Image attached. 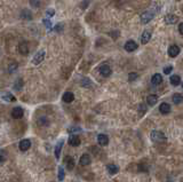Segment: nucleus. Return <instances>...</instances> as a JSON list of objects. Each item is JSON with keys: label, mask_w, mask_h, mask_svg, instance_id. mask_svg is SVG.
Segmentation results:
<instances>
[{"label": "nucleus", "mask_w": 183, "mask_h": 182, "mask_svg": "<svg viewBox=\"0 0 183 182\" xmlns=\"http://www.w3.org/2000/svg\"><path fill=\"white\" fill-rule=\"evenodd\" d=\"M97 142H99V145H102V147L108 145L109 143L108 135H105V134H99V136H97Z\"/></svg>", "instance_id": "obj_12"}, {"label": "nucleus", "mask_w": 183, "mask_h": 182, "mask_svg": "<svg viewBox=\"0 0 183 182\" xmlns=\"http://www.w3.org/2000/svg\"><path fill=\"white\" fill-rule=\"evenodd\" d=\"M178 31H180L181 34H183V23H181L180 25H178Z\"/></svg>", "instance_id": "obj_39"}, {"label": "nucleus", "mask_w": 183, "mask_h": 182, "mask_svg": "<svg viewBox=\"0 0 183 182\" xmlns=\"http://www.w3.org/2000/svg\"><path fill=\"white\" fill-rule=\"evenodd\" d=\"M150 38H151V33L149 32V31H144V32L142 33L141 42L143 45H146V44H148V41L150 40Z\"/></svg>", "instance_id": "obj_21"}, {"label": "nucleus", "mask_w": 183, "mask_h": 182, "mask_svg": "<svg viewBox=\"0 0 183 182\" xmlns=\"http://www.w3.org/2000/svg\"><path fill=\"white\" fill-rule=\"evenodd\" d=\"M100 73L103 76V77H109V76L112 73L111 68L108 64H103V66H100Z\"/></svg>", "instance_id": "obj_5"}, {"label": "nucleus", "mask_w": 183, "mask_h": 182, "mask_svg": "<svg viewBox=\"0 0 183 182\" xmlns=\"http://www.w3.org/2000/svg\"><path fill=\"white\" fill-rule=\"evenodd\" d=\"M21 19L31 21V20H32V14H31V12L28 9H23L22 10V13H21Z\"/></svg>", "instance_id": "obj_19"}, {"label": "nucleus", "mask_w": 183, "mask_h": 182, "mask_svg": "<svg viewBox=\"0 0 183 182\" xmlns=\"http://www.w3.org/2000/svg\"><path fill=\"white\" fill-rule=\"evenodd\" d=\"M54 31H56V32H61L62 30H63V24H61V23H58V24H56L55 27H54V29H53Z\"/></svg>", "instance_id": "obj_32"}, {"label": "nucleus", "mask_w": 183, "mask_h": 182, "mask_svg": "<svg viewBox=\"0 0 183 182\" xmlns=\"http://www.w3.org/2000/svg\"><path fill=\"white\" fill-rule=\"evenodd\" d=\"M46 14L48 15V16H54L55 15V9H47V12H46Z\"/></svg>", "instance_id": "obj_38"}, {"label": "nucleus", "mask_w": 183, "mask_h": 182, "mask_svg": "<svg viewBox=\"0 0 183 182\" xmlns=\"http://www.w3.org/2000/svg\"><path fill=\"white\" fill-rule=\"evenodd\" d=\"M80 84H81V86H84V87H90L92 86V81L89 79H87V78H84V79H81V81H80Z\"/></svg>", "instance_id": "obj_28"}, {"label": "nucleus", "mask_w": 183, "mask_h": 182, "mask_svg": "<svg viewBox=\"0 0 183 182\" xmlns=\"http://www.w3.org/2000/svg\"><path fill=\"white\" fill-rule=\"evenodd\" d=\"M90 162H92V159H90V156L87 154H84L81 157H80V160H79V164L81 165V166H87V165H89L90 164Z\"/></svg>", "instance_id": "obj_11"}, {"label": "nucleus", "mask_w": 183, "mask_h": 182, "mask_svg": "<svg viewBox=\"0 0 183 182\" xmlns=\"http://www.w3.org/2000/svg\"><path fill=\"white\" fill-rule=\"evenodd\" d=\"M169 80H171V84L173 85V86H178V85L181 84V78L178 75H173Z\"/></svg>", "instance_id": "obj_23"}, {"label": "nucleus", "mask_w": 183, "mask_h": 182, "mask_svg": "<svg viewBox=\"0 0 183 182\" xmlns=\"http://www.w3.org/2000/svg\"><path fill=\"white\" fill-rule=\"evenodd\" d=\"M151 83L153 85H160L161 83H163V77H161V75H159V73H156V75H153V77L151 78Z\"/></svg>", "instance_id": "obj_18"}, {"label": "nucleus", "mask_w": 183, "mask_h": 182, "mask_svg": "<svg viewBox=\"0 0 183 182\" xmlns=\"http://www.w3.org/2000/svg\"><path fill=\"white\" fill-rule=\"evenodd\" d=\"M178 17L175 15H166L165 16V23L166 24H175L178 22Z\"/></svg>", "instance_id": "obj_15"}, {"label": "nucleus", "mask_w": 183, "mask_h": 182, "mask_svg": "<svg viewBox=\"0 0 183 182\" xmlns=\"http://www.w3.org/2000/svg\"><path fill=\"white\" fill-rule=\"evenodd\" d=\"M182 87H183V84H182Z\"/></svg>", "instance_id": "obj_40"}, {"label": "nucleus", "mask_w": 183, "mask_h": 182, "mask_svg": "<svg viewBox=\"0 0 183 182\" xmlns=\"http://www.w3.org/2000/svg\"><path fill=\"white\" fill-rule=\"evenodd\" d=\"M62 100H63V102H65V103L73 102V100H75V94L72 93V92H65V93L63 94V96H62Z\"/></svg>", "instance_id": "obj_7"}, {"label": "nucleus", "mask_w": 183, "mask_h": 182, "mask_svg": "<svg viewBox=\"0 0 183 182\" xmlns=\"http://www.w3.org/2000/svg\"><path fill=\"white\" fill-rule=\"evenodd\" d=\"M155 14H156V10L153 9H149V10H146V12H144L143 14H141V22L143 24L149 23L151 20L153 19Z\"/></svg>", "instance_id": "obj_1"}, {"label": "nucleus", "mask_w": 183, "mask_h": 182, "mask_svg": "<svg viewBox=\"0 0 183 182\" xmlns=\"http://www.w3.org/2000/svg\"><path fill=\"white\" fill-rule=\"evenodd\" d=\"M107 170H108L109 174H111V175H114V174H117L119 172V167L117 165H114V164H109L107 166Z\"/></svg>", "instance_id": "obj_16"}, {"label": "nucleus", "mask_w": 183, "mask_h": 182, "mask_svg": "<svg viewBox=\"0 0 183 182\" xmlns=\"http://www.w3.org/2000/svg\"><path fill=\"white\" fill-rule=\"evenodd\" d=\"M75 167V159L71 158V157H69V158L66 159V168L68 170H72V168Z\"/></svg>", "instance_id": "obj_25"}, {"label": "nucleus", "mask_w": 183, "mask_h": 182, "mask_svg": "<svg viewBox=\"0 0 183 182\" xmlns=\"http://www.w3.org/2000/svg\"><path fill=\"white\" fill-rule=\"evenodd\" d=\"M63 179H64V170H63L62 166H60V167H58V180L62 181Z\"/></svg>", "instance_id": "obj_29"}, {"label": "nucleus", "mask_w": 183, "mask_h": 182, "mask_svg": "<svg viewBox=\"0 0 183 182\" xmlns=\"http://www.w3.org/2000/svg\"><path fill=\"white\" fill-rule=\"evenodd\" d=\"M69 145L72 147H78L80 145V139L78 135H71L69 137Z\"/></svg>", "instance_id": "obj_14"}, {"label": "nucleus", "mask_w": 183, "mask_h": 182, "mask_svg": "<svg viewBox=\"0 0 183 182\" xmlns=\"http://www.w3.org/2000/svg\"><path fill=\"white\" fill-rule=\"evenodd\" d=\"M42 23L45 24L46 27H47V29L48 30H52V23H51V21L48 19H44L42 20Z\"/></svg>", "instance_id": "obj_31"}, {"label": "nucleus", "mask_w": 183, "mask_h": 182, "mask_svg": "<svg viewBox=\"0 0 183 182\" xmlns=\"http://www.w3.org/2000/svg\"><path fill=\"white\" fill-rule=\"evenodd\" d=\"M30 4H31V6H32V7H34V8H38V7L40 6L39 0H30Z\"/></svg>", "instance_id": "obj_33"}, {"label": "nucleus", "mask_w": 183, "mask_h": 182, "mask_svg": "<svg viewBox=\"0 0 183 182\" xmlns=\"http://www.w3.org/2000/svg\"><path fill=\"white\" fill-rule=\"evenodd\" d=\"M29 51H30V48H29V44L26 41H22L19 45V52L22 55L29 54Z\"/></svg>", "instance_id": "obj_6"}, {"label": "nucleus", "mask_w": 183, "mask_h": 182, "mask_svg": "<svg viewBox=\"0 0 183 182\" xmlns=\"http://www.w3.org/2000/svg\"><path fill=\"white\" fill-rule=\"evenodd\" d=\"M23 115H24V111L21 107H16L12 110V117H13L14 119H21V118L23 117Z\"/></svg>", "instance_id": "obj_4"}, {"label": "nucleus", "mask_w": 183, "mask_h": 182, "mask_svg": "<svg viewBox=\"0 0 183 182\" xmlns=\"http://www.w3.org/2000/svg\"><path fill=\"white\" fill-rule=\"evenodd\" d=\"M44 59H45V52L44 51H39L34 55V57L32 59V64H34V66H38V64H40L42 61H44Z\"/></svg>", "instance_id": "obj_3"}, {"label": "nucleus", "mask_w": 183, "mask_h": 182, "mask_svg": "<svg viewBox=\"0 0 183 182\" xmlns=\"http://www.w3.org/2000/svg\"><path fill=\"white\" fill-rule=\"evenodd\" d=\"M157 101H158V96H157V95H152V94H151V95H149V96L146 98V102H148V104L151 105V107L155 105L156 103H157Z\"/></svg>", "instance_id": "obj_22"}, {"label": "nucleus", "mask_w": 183, "mask_h": 182, "mask_svg": "<svg viewBox=\"0 0 183 182\" xmlns=\"http://www.w3.org/2000/svg\"><path fill=\"white\" fill-rule=\"evenodd\" d=\"M38 124H39V126H47L48 124H49V121L46 117H40L39 119H38Z\"/></svg>", "instance_id": "obj_26"}, {"label": "nucleus", "mask_w": 183, "mask_h": 182, "mask_svg": "<svg viewBox=\"0 0 183 182\" xmlns=\"http://www.w3.org/2000/svg\"><path fill=\"white\" fill-rule=\"evenodd\" d=\"M137 48V44H136L134 40H128V41L125 44V49L127 52H134L136 51Z\"/></svg>", "instance_id": "obj_10"}, {"label": "nucleus", "mask_w": 183, "mask_h": 182, "mask_svg": "<svg viewBox=\"0 0 183 182\" xmlns=\"http://www.w3.org/2000/svg\"><path fill=\"white\" fill-rule=\"evenodd\" d=\"M69 132H70V133H75V132H81V128H79V127H71L70 130H69Z\"/></svg>", "instance_id": "obj_37"}, {"label": "nucleus", "mask_w": 183, "mask_h": 182, "mask_svg": "<svg viewBox=\"0 0 183 182\" xmlns=\"http://www.w3.org/2000/svg\"><path fill=\"white\" fill-rule=\"evenodd\" d=\"M5 162H6L5 154H4V152H0V166H1V165H4V164H5Z\"/></svg>", "instance_id": "obj_34"}, {"label": "nucleus", "mask_w": 183, "mask_h": 182, "mask_svg": "<svg viewBox=\"0 0 183 182\" xmlns=\"http://www.w3.org/2000/svg\"><path fill=\"white\" fill-rule=\"evenodd\" d=\"M22 87H23V79H17L16 81H15V85H14V89H16V91H21L22 89Z\"/></svg>", "instance_id": "obj_27"}, {"label": "nucleus", "mask_w": 183, "mask_h": 182, "mask_svg": "<svg viewBox=\"0 0 183 182\" xmlns=\"http://www.w3.org/2000/svg\"><path fill=\"white\" fill-rule=\"evenodd\" d=\"M63 140H60L58 142H57L56 147H55V157H56V159L60 158V154H61V150H62V147H63Z\"/></svg>", "instance_id": "obj_20"}, {"label": "nucleus", "mask_w": 183, "mask_h": 182, "mask_svg": "<svg viewBox=\"0 0 183 182\" xmlns=\"http://www.w3.org/2000/svg\"><path fill=\"white\" fill-rule=\"evenodd\" d=\"M1 98L6 102H15L16 101V98L12 93H2L1 94Z\"/></svg>", "instance_id": "obj_13"}, {"label": "nucleus", "mask_w": 183, "mask_h": 182, "mask_svg": "<svg viewBox=\"0 0 183 182\" xmlns=\"http://www.w3.org/2000/svg\"><path fill=\"white\" fill-rule=\"evenodd\" d=\"M172 70H173V66H166V68H164V73L165 75H169V73L172 72Z\"/></svg>", "instance_id": "obj_35"}, {"label": "nucleus", "mask_w": 183, "mask_h": 182, "mask_svg": "<svg viewBox=\"0 0 183 182\" xmlns=\"http://www.w3.org/2000/svg\"><path fill=\"white\" fill-rule=\"evenodd\" d=\"M19 150L21 151H26V150L31 147V141L28 140V139H24V140H22L21 142H19Z\"/></svg>", "instance_id": "obj_9"}, {"label": "nucleus", "mask_w": 183, "mask_h": 182, "mask_svg": "<svg viewBox=\"0 0 183 182\" xmlns=\"http://www.w3.org/2000/svg\"><path fill=\"white\" fill-rule=\"evenodd\" d=\"M137 77H139V75L136 72H131L129 76H128V80L129 81H134L135 79H137Z\"/></svg>", "instance_id": "obj_30"}, {"label": "nucleus", "mask_w": 183, "mask_h": 182, "mask_svg": "<svg viewBox=\"0 0 183 182\" xmlns=\"http://www.w3.org/2000/svg\"><path fill=\"white\" fill-rule=\"evenodd\" d=\"M159 111L163 113V115H167L171 111V105L168 103H161L159 107Z\"/></svg>", "instance_id": "obj_17"}, {"label": "nucleus", "mask_w": 183, "mask_h": 182, "mask_svg": "<svg viewBox=\"0 0 183 182\" xmlns=\"http://www.w3.org/2000/svg\"><path fill=\"white\" fill-rule=\"evenodd\" d=\"M151 139H152V141H155V142H165L166 141V135L160 131H152Z\"/></svg>", "instance_id": "obj_2"}, {"label": "nucleus", "mask_w": 183, "mask_h": 182, "mask_svg": "<svg viewBox=\"0 0 183 182\" xmlns=\"http://www.w3.org/2000/svg\"><path fill=\"white\" fill-rule=\"evenodd\" d=\"M180 54V47L176 46V45H172V46L168 48V55L171 57H176V56Z\"/></svg>", "instance_id": "obj_8"}, {"label": "nucleus", "mask_w": 183, "mask_h": 182, "mask_svg": "<svg viewBox=\"0 0 183 182\" xmlns=\"http://www.w3.org/2000/svg\"><path fill=\"white\" fill-rule=\"evenodd\" d=\"M17 69V63H12L9 66V72H14V70H16Z\"/></svg>", "instance_id": "obj_36"}, {"label": "nucleus", "mask_w": 183, "mask_h": 182, "mask_svg": "<svg viewBox=\"0 0 183 182\" xmlns=\"http://www.w3.org/2000/svg\"><path fill=\"white\" fill-rule=\"evenodd\" d=\"M173 102L175 104H180L181 102H183V96L181 94H174L173 95Z\"/></svg>", "instance_id": "obj_24"}]
</instances>
